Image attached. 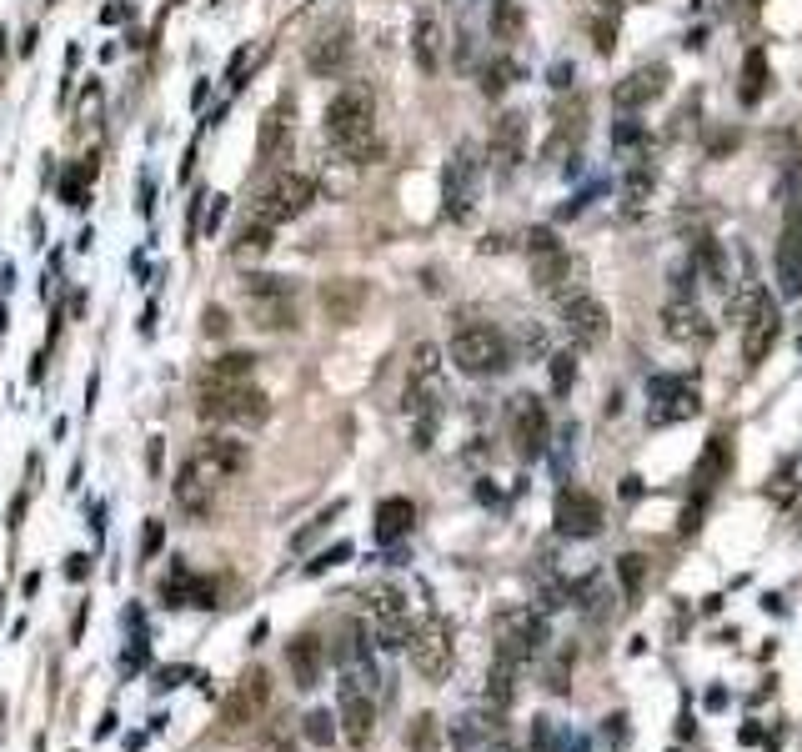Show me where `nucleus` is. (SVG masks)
Here are the masks:
<instances>
[{
    "label": "nucleus",
    "mask_w": 802,
    "mask_h": 752,
    "mask_svg": "<svg viewBox=\"0 0 802 752\" xmlns=\"http://www.w3.org/2000/svg\"><path fill=\"white\" fill-rule=\"evenodd\" d=\"M326 141L351 161V166H366L381 156V141H376V96L371 86L351 81L341 86L331 101H326Z\"/></svg>",
    "instance_id": "nucleus-1"
},
{
    "label": "nucleus",
    "mask_w": 802,
    "mask_h": 752,
    "mask_svg": "<svg viewBox=\"0 0 802 752\" xmlns=\"http://www.w3.org/2000/svg\"><path fill=\"white\" fill-rule=\"evenodd\" d=\"M196 412L201 422H236V427H256L271 417V402L261 387L251 382H201V397H196Z\"/></svg>",
    "instance_id": "nucleus-2"
},
{
    "label": "nucleus",
    "mask_w": 802,
    "mask_h": 752,
    "mask_svg": "<svg viewBox=\"0 0 802 752\" xmlns=\"http://www.w3.org/2000/svg\"><path fill=\"white\" fill-rule=\"evenodd\" d=\"M311 201H316V181L311 176H301V171H276L261 191H256V201H251V221H261V226H286V221H296V216H306L311 211Z\"/></svg>",
    "instance_id": "nucleus-3"
},
{
    "label": "nucleus",
    "mask_w": 802,
    "mask_h": 752,
    "mask_svg": "<svg viewBox=\"0 0 802 752\" xmlns=\"http://www.w3.org/2000/svg\"><path fill=\"white\" fill-rule=\"evenodd\" d=\"M452 361H457V371H467V376H497V371L512 366V341H507L497 326L472 321V326H457V336H452Z\"/></svg>",
    "instance_id": "nucleus-4"
},
{
    "label": "nucleus",
    "mask_w": 802,
    "mask_h": 752,
    "mask_svg": "<svg viewBox=\"0 0 802 752\" xmlns=\"http://www.w3.org/2000/svg\"><path fill=\"white\" fill-rule=\"evenodd\" d=\"M241 296H246L251 326H261V331H286V326H296V286H291L286 276L256 271V276L241 281Z\"/></svg>",
    "instance_id": "nucleus-5"
},
{
    "label": "nucleus",
    "mask_w": 802,
    "mask_h": 752,
    "mask_svg": "<svg viewBox=\"0 0 802 752\" xmlns=\"http://www.w3.org/2000/svg\"><path fill=\"white\" fill-rule=\"evenodd\" d=\"M186 467L221 492L226 482H236V477L251 467V452H246V442H231V437H201V442L191 447Z\"/></svg>",
    "instance_id": "nucleus-6"
},
{
    "label": "nucleus",
    "mask_w": 802,
    "mask_h": 752,
    "mask_svg": "<svg viewBox=\"0 0 802 752\" xmlns=\"http://www.w3.org/2000/svg\"><path fill=\"white\" fill-rule=\"evenodd\" d=\"M407 657H412V667H417L427 682H442V677L452 672V662H457L452 627H447L442 617L417 622V627H412V642H407Z\"/></svg>",
    "instance_id": "nucleus-7"
},
{
    "label": "nucleus",
    "mask_w": 802,
    "mask_h": 752,
    "mask_svg": "<svg viewBox=\"0 0 802 752\" xmlns=\"http://www.w3.org/2000/svg\"><path fill=\"white\" fill-rule=\"evenodd\" d=\"M477 196H482V161L472 146H457L447 171H442V201H447V216L452 221H467L477 211Z\"/></svg>",
    "instance_id": "nucleus-8"
},
{
    "label": "nucleus",
    "mask_w": 802,
    "mask_h": 752,
    "mask_svg": "<svg viewBox=\"0 0 802 752\" xmlns=\"http://www.w3.org/2000/svg\"><path fill=\"white\" fill-rule=\"evenodd\" d=\"M266 707H271V672H266V667H251V672H241V682L226 692L221 722H226V732H241V727L261 722Z\"/></svg>",
    "instance_id": "nucleus-9"
},
{
    "label": "nucleus",
    "mask_w": 802,
    "mask_h": 752,
    "mask_svg": "<svg viewBox=\"0 0 802 752\" xmlns=\"http://www.w3.org/2000/svg\"><path fill=\"white\" fill-rule=\"evenodd\" d=\"M777 331H782L777 301L762 286H752V296H747V326H742V356H747V366L767 361V351L777 346Z\"/></svg>",
    "instance_id": "nucleus-10"
},
{
    "label": "nucleus",
    "mask_w": 802,
    "mask_h": 752,
    "mask_svg": "<svg viewBox=\"0 0 802 752\" xmlns=\"http://www.w3.org/2000/svg\"><path fill=\"white\" fill-rule=\"evenodd\" d=\"M537 291H547L552 301H572L587 291V256L577 251H552V256H537V271H532Z\"/></svg>",
    "instance_id": "nucleus-11"
},
{
    "label": "nucleus",
    "mask_w": 802,
    "mask_h": 752,
    "mask_svg": "<svg viewBox=\"0 0 802 752\" xmlns=\"http://www.w3.org/2000/svg\"><path fill=\"white\" fill-rule=\"evenodd\" d=\"M507 422H512V442H517V452H522L527 462H537V457L547 452V437H552L547 402H542V397H532V392H522V397H512Z\"/></svg>",
    "instance_id": "nucleus-12"
},
{
    "label": "nucleus",
    "mask_w": 802,
    "mask_h": 752,
    "mask_svg": "<svg viewBox=\"0 0 802 752\" xmlns=\"http://www.w3.org/2000/svg\"><path fill=\"white\" fill-rule=\"evenodd\" d=\"M371 642L381 652H401L412 642V617H407V602H401V592L381 587L371 592Z\"/></svg>",
    "instance_id": "nucleus-13"
},
{
    "label": "nucleus",
    "mask_w": 802,
    "mask_h": 752,
    "mask_svg": "<svg viewBox=\"0 0 802 752\" xmlns=\"http://www.w3.org/2000/svg\"><path fill=\"white\" fill-rule=\"evenodd\" d=\"M296 146V101L281 96L266 116H261V131H256V161L261 166H281Z\"/></svg>",
    "instance_id": "nucleus-14"
},
{
    "label": "nucleus",
    "mask_w": 802,
    "mask_h": 752,
    "mask_svg": "<svg viewBox=\"0 0 802 752\" xmlns=\"http://www.w3.org/2000/svg\"><path fill=\"white\" fill-rule=\"evenodd\" d=\"M542 642H547V622H542L537 612L517 607V612L502 617V662H507V667L532 662V657L542 652Z\"/></svg>",
    "instance_id": "nucleus-15"
},
{
    "label": "nucleus",
    "mask_w": 802,
    "mask_h": 752,
    "mask_svg": "<svg viewBox=\"0 0 802 752\" xmlns=\"http://www.w3.org/2000/svg\"><path fill=\"white\" fill-rule=\"evenodd\" d=\"M487 156H492V166H497L502 176H507V171H517V166L527 161V116H522V111H507V116H497V121H492Z\"/></svg>",
    "instance_id": "nucleus-16"
},
{
    "label": "nucleus",
    "mask_w": 802,
    "mask_h": 752,
    "mask_svg": "<svg viewBox=\"0 0 802 752\" xmlns=\"http://www.w3.org/2000/svg\"><path fill=\"white\" fill-rule=\"evenodd\" d=\"M557 532L562 537H597L602 532V502L582 487L557 492Z\"/></svg>",
    "instance_id": "nucleus-17"
},
{
    "label": "nucleus",
    "mask_w": 802,
    "mask_h": 752,
    "mask_svg": "<svg viewBox=\"0 0 802 752\" xmlns=\"http://www.w3.org/2000/svg\"><path fill=\"white\" fill-rule=\"evenodd\" d=\"M562 321H567V331H572V341L577 346H602L607 341V331H612V316H607V306L597 301V296H572V301H562Z\"/></svg>",
    "instance_id": "nucleus-18"
},
{
    "label": "nucleus",
    "mask_w": 802,
    "mask_h": 752,
    "mask_svg": "<svg viewBox=\"0 0 802 752\" xmlns=\"http://www.w3.org/2000/svg\"><path fill=\"white\" fill-rule=\"evenodd\" d=\"M336 722H341V732H346L351 747H366V742H371V727H376V702H371V692L341 677V712H336Z\"/></svg>",
    "instance_id": "nucleus-19"
},
{
    "label": "nucleus",
    "mask_w": 802,
    "mask_h": 752,
    "mask_svg": "<svg viewBox=\"0 0 802 752\" xmlns=\"http://www.w3.org/2000/svg\"><path fill=\"white\" fill-rule=\"evenodd\" d=\"M667 66H637L627 81H617V91H612V101H617V111L622 116H632V111H642V106H652L662 91H667Z\"/></svg>",
    "instance_id": "nucleus-20"
},
{
    "label": "nucleus",
    "mask_w": 802,
    "mask_h": 752,
    "mask_svg": "<svg viewBox=\"0 0 802 752\" xmlns=\"http://www.w3.org/2000/svg\"><path fill=\"white\" fill-rule=\"evenodd\" d=\"M777 286L787 291V301L802 296V211H792L777 236Z\"/></svg>",
    "instance_id": "nucleus-21"
},
{
    "label": "nucleus",
    "mask_w": 802,
    "mask_h": 752,
    "mask_svg": "<svg viewBox=\"0 0 802 752\" xmlns=\"http://www.w3.org/2000/svg\"><path fill=\"white\" fill-rule=\"evenodd\" d=\"M161 602L166 607H211L216 602V587L206 577H196L186 562H171V572L161 577Z\"/></svg>",
    "instance_id": "nucleus-22"
},
{
    "label": "nucleus",
    "mask_w": 802,
    "mask_h": 752,
    "mask_svg": "<svg viewBox=\"0 0 802 752\" xmlns=\"http://www.w3.org/2000/svg\"><path fill=\"white\" fill-rule=\"evenodd\" d=\"M286 667H291V682L301 692L321 687V677H326V647H321V637H311V632L291 637L286 642Z\"/></svg>",
    "instance_id": "nucleus-23"
},
{
    "label": "nucleus",
    "mask_w": 802,
    "mask_h": 752,
    "mask_svg": "<svg viewBox=\"0 0 802 752\" xmlns=\"http://www.w3.org/2000/svg\"><path fill=\"white\" fill-rule=\"evenodd\" d=\"M346 56H351V31H346V26H326V31H316V41L306 46V71H311V76H336V71L346 66Z\"/></svg>",
    "instance_id": "nucleus-24"
},
{
    "label": "nucleus",
    "mask_w": 802,
    "mask_h": 752,
    "mask_svg": "<svg viewBox=\"0 0 802 752\" xmlns=\"http://www.w3.org/2000/svg\"><path fill=\"white\" fill-rule=\"evenodd\" d=\"M662 331L687 346V341H702V336H707V316H702V306H697L692 296H672V301L662 306Z\"/></svg>",
    "instance_id": "nucleus-25"
},
{
    "label": "nucleus",
    "mask_w": 802,
    "mask_h": 752,
    "mask_svg": "<svg viewBox=\"0 0 802 752\" xmlns=\"http://www.w3.org/2000/svg\"><path fill=\"white\" fill-rule=\"evenodd\" d=\"M171 497H176V507H181L191 522L211 517V507H216V487H211V482H201L191 467H181V472H176V482H171Z\"/></svg>",
    "instance_id": "nucleus-26"
},
{
    "label": "nucleus",
    "mask_w": 802,
    "mask_h": 752,
    "mask_svg": "<svg viewBox=\"0 0 802 752\" xmlns=\"http://www.w3.org/2000/svg\"><path fill=\"white\" fill-rule=\"evenodd\" d=\"M321 306H326V316L331 321H356L361 316V306H366V281H326L321 286Z\"/></svg>",
    "instance_id": "nucleus-27"
},
{
    "label": "nucleus",
    "mask_w": 802,
    "mask_h": 752,
    "mask_svg": "<svg viewBox=\"0 0 802 752\" xmlns=\"http://www.w3.org/2000/svg\"><path fill=\"white\" fill-rule=\"evenodd\" d=\"M442 46H447L442 21H437L432 11H422L417 26H412V56H417V66H422V71H437V66H442Z\"/></svg>",
    "instance_id": "nucleus-28"
},
{
    "label": "nucleus",
    "mask_w": 802,
    "mask_h": 752,
    "mask_svg": "<svg viewBox=\"0 0 802 752\" xmlns=\"http://www.w3.org/2000/svg\"><path fill=\"white\" fill-rule=\"evenodd\" d=\"M412 522H417L412 497H386V502L376 507V542H401V537L412 532Z\"/></svg>",
    "instance_id": "nucleus-29"
},
{
    "label": "nucleus",
    "mask_w": 802,
    "mask_h": 752,
    "mask_svg": "<svg viewBox=\"0 0 802 752\" xmlns=\"http://www.w3.org/2000/svg\"><path fill=\"white\" fill-rule=\"evenodd\" d=\"M582 116H587V106H582L577 96L557 111V126H552V141H547V156H552V161H567V151L582 141Z\"/></svg>",
    "instance_id": "nucleus-30"
},
{
    "label": "nucleus",
    "mask_w": 802,
    "mask_h": 752,
    "mask_svg": "<svg viewBox=\"0 0 802 752\" xmlns=\"http://www.w3.org/2000/svg\"><path fill=\"white\" fill-rule=\"evenodd\" d=\"M96 171H101V156L91 151V156H81L66 176H61V201L71 206V211H81L86 201H91V186H96Z\"/></svg>",
    "instance_id": "nucleus-31"
},
{
    "label": "nucleus",
    "mask_w": 802,
    "mask_h": 752,
    "mask_svg": "<svg viewBox=\"0 0 802 752\" xmlns=\"http://www.w3.org/2000/svg\"><path fill=\"white\" fill-rule=\"evenodd\" d=\"M737 96H742V106H757V101L767 96V51H762V46H752V51H747Z\"/></svg>",
    "instance_id": "nucleus-32"
},
{
    "label": "nucleus",
    "mask_w": 802,
    "mask_h": 752,
    "mask_svg": "<svg viewBox=\"0 0 802 752\" xmlns=\"http://www.w3.org/2000/svg\"><path fill=\"white\" fill-rule=\"evenodd\" d=\"M266 251H271V226H261V221L246 216V226H241L236 241H231V256H236V261H256V256H266Z\"/></svg>",
    "instance_id": "nucleus-33"
},
{
    "label": "nucleus",
    "mask_w": 802,
    "mask_h": 752,
    "mask_svg": "<svg viewBox=\"0 0 802 752\" xmlns=\"http://www.w3.org/2000/svg\"><path fill=\"white\" fill-rule=\"evenodd\" d=\"M251 371H256V356H251V351H226L221 361H211L206 382H251Z\"/></svg>",
    "instance_id": "nucleus-34"
},
{
    "label": "nucleus",
    "mask_w": 802,
    "mask_h": 752,
    "mask_svg": "<svg viewBox=\"0 0 802 752\" xmlns=\"http://www.w3.org/2000/svg\"><path fill=\"white\" fill-rule=\"evenodd\" d=\"M692 261H697L702 281H712V286H727V261H722V246H717L712 236H702V241H697Z\"/></svg>",
    "instance_id": "nucleus-35"
},
{
    "label": "nucleus",
    "mask_w": 802,
    "mask_h": 752,
    "mask_svg": "<svg viewBox=\"0 0 802 752\" xmlns=\"http://www.w3.org/2000/svg\"><path fill=\"white\" fill-rule=\"evenodd\" d=\"M652 191H657V171H652V166H632V171L622 176V201H627V206H647Z\"/></svg>",
    "instance_id": "nucleus-36"
},
{
    "label": "nucleus",
    "mask_w": 802,
    "mask_h": 752,
    "mask_svg": "<svg viewBox=\"0 0 802 752\" xmlns=\"http://www.w3.org/2000/svg\"><path fill=\"white\" fill-rule=\"evenodd\" d=\"M301 732H306V742H311V747H331V737H336V717L316 707V712H306V717H301Z\"/></svg>",
    "instance_id": "nucleus-37"
},
{
    "label": "nucleus",
    "mask_w": 802,
    "mask_h": 752,
    "mask_svg": "<svg viewBox=\"0 0 802 752\" xmlns=\"http://www.w3.org/2000/svg\"><path fill=\"white\" fill-rule=\"evenodd\" d=\"M407 742H412V752H442V732H437V717H417L412 722V732H407Z\"/></svg>",
    "instance_id": "nucleus-38"
},
{
    "label": "nucleus",
    "mask_w": 802,
    "mask_h": 752,
    "mask_svg": "<svg viewBox=\"0 0 802 752\" xmlns=\"http://www.w3.org/2000/svg\"><path fill=\"white\" fill-rule=\"evenodd\" d=\"M512 76H517L512 61H487V66H482V91H487V96H502V91L512 86Z\"/></svg>",
    "instance_id": "nucleus-39"
},
{
    "label": "nucleus",
    "mask_w": 802,
    "mask_h": 752,
    "mask_svg": "<svg viewBox=\"0 0 802 752\" xmlns=\"http://www.w3.org/2000/svg\"><path fill=\"white\" fill-rule=\"evenodd\" d=\"M256 747H261V752H291V717L271 722V727L256 737Z\"/></svg>",
    "instance_id": "nucleus-40"
},
{
    "label": "nucleus",
    "mask_w": 802,
    "mask_h": 752,
    "mask_svg": "<svg viewBox=\"0 0 802 752\" xmlns=\"http://www.w3.org/2000/svg\"><path fill=\"white\" fill-rule=\"evenodd\" d=\"M572 376H577V356H572V351L552 356V392H557V397L572 392Z\"/></svg>",
    "instance_id": "nucleus-41"
},
{
    "label": "nucleus",
    "mask_w": 802,
    "mask_h": 752,
    "mask_svg": "<svg viewBox=\"0 0 802 752\" xmlns=\"http://www.w3.org/2000/svg\"><path fill=\"white\" fill-rule=\"evenodd\" d=\"M161 547H166V522H161V517H151V522H146V532H141V557L151 562V557H161Z\"/></svg>",
    "instance_id": "nucleus-42"
},
{
    "label": "nucleus",
    "mask_w": 802,
    "mask_h": 752,
    "mask_svg": "<svg viewBox=\"0 0 802 752\" xmlns=\"http://www.w3.org/2000/svg\"><path fill=\"white\" fill-rule=\"evenodd\" d=\"M527 251H532V256H552V251H562V241H557V231L532 226V231H527Z\"/></svg>",
    "instance_id": "nucleus-43"
},
{
    "label": "nucleus",
    "mask_w": 802,
    "mask_h": 752,
    "mask_svg": "<svg viewBox=\"0 0 802 752\" xmlns=\"http://www.w3.org/2000/svg\"><path fill=\"white\" fill-rule=\"evenodd\" d=\"M492 26H497V36H517V31H522V11L502 0V6H497V16H492Z\"/></svg>",
    "instance_id": "nucleus-44"
},
{
    "label": "nucleus",
    "mask_w": 802,
    "mask_h": 752,
    "mask_svg": "<svg viewBox=\"0 0 802 752\" xmlns=\"http://www.w3.org/2000/svg\"><path fill=\"white\" fill-rule=\"evenodd\" d=\"M617 572H622V587H627V592H637V587H642V577H647V557H622V567H617Z\"/></svg>",
    "instance_id": "nucleus-45"
},
{
    "label": "nucleus",
    "mask_w": 802,
    "mask_h": 752,
    "mask_svg": "<svg viewBox=\"0 0 802 752\" xmlns=\"http://www.w3.org/2000/svg\"><path fill=\"white\" fill-rule=\"evenodd\" d=\"M221 216H226V196H211V206H201V236H216Z\"/></svg>",
    "instance_id": "nucleus-46"
},
{
    "label": "nucleus",
    "mask_w": 802,
    "mask_h": 752,
    "mask_svg": "<svg viewBox=\"0 0 802 752\" xmlns=\"http://www.w3.org/2000/svg\"><path fill=\"white\" fill-rule=\"evenodd\" d=\"M346 557H351V547H346V542H336V547H326V552H321V557H316L306 572L316 577V572H326V567H336V562H346Z\"/></svg>",
    "instance_id": "nucleus-47"
},
{
    "label": "nucleus",
    "mask_w": 802,
    "mask_h": 752,
    "mask_svg": "<svg viewBox=\"0 0 802 752\" xmlns=\"http://www.w3.org/2000/svg\"><path fill=\"white\" fill-rule=\"evenodd\" d=\"M336 512H341V502H336V507H326V512H321V517H316V522H311V527H306V532H296V537H291V542H296V547H306V542H311V537H316V532H326V527H331V517H336Z\"/></svg>",
    "instance_id": "nucleus-48"
},
{
    "label": "nucleus",
    "mask_w": 802,
    "mask_h": 752,
    "mask_svg": "<svg viewBox=\"0 0 802 752\" xmlns=\"http://www.w3.org/2000/svg\"><path fill=\"white\" fill-rule=\"evenodd\" d=\"M612 141H617V146H637V141H642V126H637L632 116H622L617 131H612Z\"/></svg>",
    "instance_id": "nucleus-49"
},
{
    "label": "nucleus",
    "mask_w": 802,
    "mask_h": 752,
    "mask_svg": "<svg viewBox=\"0 0 802 752\" xmlns=\"http://www.w3.org/2000/svg\"><path fill=\"white\" fill-rule=\"evenodd\" d=\"M201 326H206V336H226V331H231V321H226V311H221V306H206Z\"/></svg>",
    "instance_id": "nucleus-50"
},
{
    "label": "nucleus",
    "mask_w": 802,
    "mask_h": 752,
    "mask_svg": "<svg viewBox=\"0 0 802 752\" xmlns=\"http://www.w3.org/2000/svg\"><path fill=\"white\" fill-rule=\"evenodd\" d=\"M146 652H151V647H146V637H136V647H126V652H121V667H126V672H141V667H146Z\"/></svg>",
    "instance_id": "nucleus-51"
},
{
    "label": "nucleus",
    "mask_w": 802,
    "mask_h": 752,
    "mask_svg": "<svg viewBox=\"0 0 802 752\" xmlns=\"http://www.w3.org/2000/svg\"><path fill=\"white\" fill-rule=\"evenodd\" d=\"M66 577H71V582H86V577H91V557H86V552H71V557H66Z\"/></svg>",
    "instance_id": "nucleus-52"
},
{
    "label": "nucleus",
    "mask_w": 802,
    "mask_h": 752,
    "mask_svg": "<svg viewBox=\"0 0 802 752\" xmlns=\"http://www.w3.org/2000/svg\"><path fill=\"white\" fill-rule=\"evenodd\" d=\"M181 677H186V667H161L151 687H156V692H171V687H181Z\"/></svg>",
    "instance_id": "nucleus-53"
},
{
    "label": "nucleus",
    "mask_w": 802,
    "mask_h": 752,
    "mask_svg": "<svg viewBox=\"0 0 802 752\" xmlns=\"http://www.w3.org/2000/svg\"><path fill=\"white\" fill-rule=\"evenodd\" d=\"M246 66H251V51H236V56H231V71H226V81H231V86H241Z\"/></svg>",
    "instance_id": "nucleus-54"
},
{
    "label": "nucleus",
    "mask_w": 802,
    "mask_h": 752,
    "mask_svg": "<svg viewBox=\"0 0 802 752\" xmlns=\"http://www.w3.org/2000/svg\"><path fill=\"white\" fill-rule=\"evenodd\" d=\"M597 51H602V56L612 51V21H602V26H597Z\"/></svg>",
    "instance_id": "nucleus-55"
},
{
    "label": "nucleus",
    "mask_w": 802,
    "mask_h": 752,
    "mask_svg": "<svg viewBox=\"0 0 802 752\" xmlns=\"http://www.w3.org/2000/svg\"><path fill=\"white\" fill-rule=\"evenodd\" d=\"M101 21H111V26H116V21H126V6H106V11H101Z\"/></svg>",
    "instance_id": "nucleus-56"
},
{
    "label": "nucleus",
    "mask_w": 802,
    "mask_h": 752,
    "mask_svg": "<svg viewBox=\"0 0 802 752\" xmlns=\"http://www.w3.org/2000/svg\"><path fill=\"white\" fill-rule=\"evenodd\" d=\"M597 6H602L607 16H617V11H622V0H597Z\"/></svg>",
    "instance_id": "nucleus-57"
},
{
    "label": "nucleus",
    "mask_w": 802,
    "mask_h": 752,
    "mask_svg": "<svg viewBox=\"0 0 802 752\" xmlns=\"http://www.w3.org/2000/svg\"><path fill=\"white\" fill-rule=\"evenodd\" d=\"M6 41H11V36H6V31H0V61H6Z\"/></svg>",
    "instance_id": "nucleus-58"
},
{
    "label": "nucleus",
    "mask_w": 802,
    "mask_h": 752,
    "mask_svg": "<svg viewBox=\"0 0 802 752\" xmlns=\"http://www.w3.org/2000/svg\"><path fill=\"white\" fill-rule=\"evenodd\" d=\"M0 602H6V592H0Z\"/></svg>",
    "instance_id": "nucleus-59"
}]
</instances>
